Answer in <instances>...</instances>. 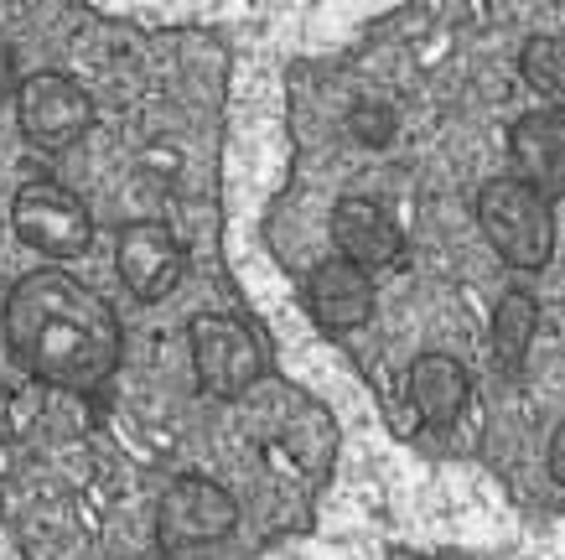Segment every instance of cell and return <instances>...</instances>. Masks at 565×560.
Masks as SVG:
<instances>
[{
	"label": "cell",
	"instance_id": "cell-5",
	"mask_svg": "<svg viewBox=\"0 0 565 560\" xmlns=\"http://www.w3.org/2000/svg\"><path fill=\"white\" fill-rule=\"evenodd\" d=\"M234 525H239V504L213 477H177L172 488L161 493V504H156V540L172 556L207 550Z\"/></svg>",
	"mask_w": 565,
	"mask_h": 560
},
{
	"label": "cell",
	"instance_id": "cell-8",
	"mask_svg": "<svg viewBox=\"0 0 565 560\" xmlns=\"http://www.w3.org/2000/svg\"><path fill=\"white\" fill-rule=\"evenodd\" d=\"M509 156H514L519 182H530L550 203L565 198V115H555V109H530L524 119H514Z\"/></svg>",
	"mask_w": 565,
	"mask_h": 560
},
{
	"label": "cell",
	"instance_id": "cell-4",
	"mask_svg": "<svg viewBox=\"0 0 565 560\" xmlns=\"http://www.w3.org/2000/svg\"><path fill=\"white\" fill-rule=\"evenodd\" d=\"M192 342V369H198V390L213 400H239L244 390H255V379L265 373V353L259 338L239 317H223V311H203L188 327Z\"/></svg>",
	"mask_w": 565,
	"mask_h": 560
},
{
	"label": "cell",
	"instance_id": "cell-10",
	"mask_svg": "<svg viewBox=\"0 0 565 560\" xmlns=\"http://www.w3.org/2000/svg\"><path fill=\"white\" fill-rule=\"evenodd\" d=\"M332 244H338V255L369 275L399 260V229L374 198H343L332 208Z\"/></svg>",
	"mask_w": 565,
	"mask_h": 560
},
{
	"label": "cell",
	"instance_id": "cell-7",
	"mask_svg": "<svg viewBox=\"0 0 565 560\" xmlns=\"http://www.w3.org/2000/svg\"><path fill=\"white\" fill-rule=\"evenodd\" d=\"M115 271H120L125 290L136 302H167L182 275H188V250L182 239L156 219H136L125 223L120 239H115Z\"/></svg>",
	"mask_w": 565,
	"mask_h": 560
},
{
	"label": "cell",
	"instance_id": "cell-13",
	"mask_svg": "<svg viewBox=\"0 0 565 560\" xmlns=\"http://www.w3.org/2000/svg\"><path fill=\"white\" fill-rule=\"evenodd\" d=\"M519 68H524V84L555 115H565V36H530L519 52Z\"/></svg>",
	"mask_w": 565,
	"mask_h": 560
},
{
	"label": "cell",
	"instance_id": "cell-11",
	"mask_svg": "<svg viewBox=\"0 0 565 560\" xmlns=\"http://www.w3.org/2000/svg\"><path fill=\"white\" fill-rule=\"evenodd\" d=\"M472 379L451 353H420L411 363V405L426 425H451L467 410Z\"/></svg>",
	"mask_w": 565,
	"mask_h": 560
},
{
	"label": "cell",
	"instance_id": "cell-12",
	"mask_svg": "<svg viewBox=\"0 0 565 560\" xmlns=\"http://www.w3.org/2000/svg\"><path fill=\"white\" fill-rule=\"evenodd\" d=\"M534 327H540V306L530 290H503L493 306V358L503 373H519L530 358Z\"/></svg>",
	"mask_w": 565,
	"mask_h": 560
},
{
	"label": "cell",
	"instance_id": "cell-9",
	"mask_svg": "<svg viewBox=\"0 0 565 560\" xmlns=\"http://www.w3.org/2000/svg\"><path fill=\"white\" fill-rule=\"evenodd\" d=\"M307 306L317 327L327 332H353L374 317V275L359 271L353 260L332 255L307 275Z\"/></svg>",
	"mask_w": 565,
	"mask_h": 560
},
{
	"label": "cell",
	"instance_id": "cell-1",
	"mask_svg": "<svg viewBox=\"0 0 565 560\" xmlns=\"http://www.w3.org/2000/svg\"><path fill=\"white\" fill-rule=\"evenodd\" d=\"M6 342L42 384L88 394L115 373L125 332L115 306L88 281L63 265H42L6 296Z\"/></svg>",
	"mask_w": 565,
	"mask_h": 560
},
{
	"label": "cell",
	"instance_id": "cell-2",
	"mask_svg": "<svg viewBox=\"0 0 565 560\" xmlns=\"http://www.w3.org/2000/svg\"><path fill=\"white\" fill-rule=\"evenodd\" d=\"M478 223L493 255L514 271H540L555 255V208L519 177H493L478 192Z\"/></svg>",
	"mask_w": 565,
	"mask_h": 560
},
{
	"label": "cell",
	"instance_id": "cell-14",
	"mask_svg": "<svg viewBox=\"0 0 565 560\" xmlns=\"http://www.w3.org/2000/svg\"><path fill=\"white\" fill-rule=\"evenodd\" d=\"M550 477L565 488V421L555 425V436H550Z\"/></svg>",
	"mask_w": 565,
	"mask_h": 560
},
{
	"label": "cell",
	"instance_id": "cell-15",
	"mask_svg": "<svg viewBox=\"0 0 565 560\" xmlns=\"http://www.w3.org/2000/svg\"><path fill=\"white\" fill-rule=\"evenodd\" d=\"M359 130H363L369 140H384V136H390V119L374 115V109H359Z\"/></svg>",
	"mask_w": 565,
	"mask_h": 560
},
{
	"label": "cell",
	"instance_id": "cell-3",
	"mask_svg": "<svg viewBox=\"0 0 565 560\" xmlns=\"http://www.w3.org/2000/svg\"><path fill=\"white\" fill-rule=\"evenodd\" d=\"M11 223H17L21 244L36 250L47 265L88 255V244H94L88 208L78 203V192H68V187L52 182V177H32V182L21 187L17 203H11Z\"/></svg>",
	"mask_w": 565,
	"mask_h": 560
},
{
	"label": "cell",
	"instance_id": "cell-6",
	"mask_svg": "<svg viewBox=\"0 0 565 560\" xmlns=\"http://www.w3.org/2000/svg\"><path fill=\"white\" fill-rule=\"evenodd\" d=\"M17 125L42 151H68L73 140L88 136L94 104L68 73H32L17 84Z\"/></svg>",
	"mask_w": 565,
	"mask_h": 560
}]
</instances>
